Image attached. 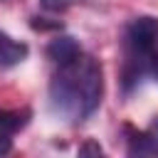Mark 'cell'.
<instances>
[{
  "instance_id": "6da1fadb",
  "label": "cell",
  "mask_w": 158,
  "mask_h": 158,
  "mask_svg": "<svg viewBox=\"0 0 158 158\" xmlns=\"http://www.w3.org/2000/svg\"><path fill=\"white\" fill-rule=\"evenodd\" d=\"M54 67L57 69L49 84V96H52L54 109L72 121L89 118L99 109L101 96H104L101 64L94 57L77 52L74 57L57 62Z\"/></svg>"
},
{
  "instance_id": "7a4b0ae2",
  "label": "cell",
  "mask_w": 158,
  "mask_h": 158,
  "mask_svg": "<svg viewBox=\"0 0 158 158\" xmlns=\"http://www.w3.org/2000/svg\"><path fill=\"white\" fill-rule=\"evenodd\" d=\"M121 84L128 94L143 79L158 81V17L138 15L128 20L121 40Z\"/></svg>"
},
{
  "instance_id": "3957f363",
  "label": "cell",
  "mask_w": 158,
  "mask_h": 158,
  "mask_svg": "<svg viewBox=\"0 0 158 158\" xmlns=\"http://www.w3.org/2000/svg\"><path fill=\"white\" fill-rule=\"evenodd\" d=\"M128 153L131 156H158V118L146 131L128 128Z\"/></svg>"
},
{
  "instance_id": "277c9868",
  "label": "cell",
  "mask_w": 158,
  "mask_h": 158,
  "mask_svg": "<svg viewBox=\"0 0 158 158\" xmlns=\"http://www.w3.org/2000/svg\"><path fill=\"white\" fill-rule=\"evenodd\" d=\"M27 44L0 30V67H15L27 57Z\"/></svg>"
},
{
  "instance_id": "5b68a950",
  "label": "cell",
  "mask_w": 158,
  "mask_h": 158,
  "mask_svg": "<svg viewBox=\"0 0 158 158\" xmlns=\"http://www.w3.org/2000/svg\"><path fill=\"white\" fill-rule=\"evenodd\" d=\"M77 52H81V47L72 40V37H57V40H52L49 42V47H47V57L57 64V62H64V59H69V57H74Z\"/></svg>"
},
{
  "instance_id": "8992f818",
  "label": "cell",
  "mask_w": 158,
  "mask_h": 158,
  "mask_svg": "<svg viewBox=\"0 0 158 158\" xmlns=\"http://www.w3.org/2000/svg\"><path fill=\"white\" fill-rule=\"evenodd\" d=\"M30 121V111L27 109H0V128H5L7 133H17L20 128H25Z\"/></svg>"
},
{
  "instance_id": "52a82bcc",
  "label": "cell",
  "mask_w": 158,
  "mask_h": 158,
  "mask_svg": "<svg viewBox=\"0 0 158 158\" xmlns=\"http://www.w3.org/2000/svg\"><path fill=\"white\" fill-rule=\"evenodd\" d=\"M12 151V133H7L5 128H0V156Z\"/></svg>"
},
{
  "instance_id": "ba28073f",
  "label": "cell",
  "mask_w": 158,
  "mask_h": 158,
  "mask_svg": "<svg viewBox=\"0 0 158 158\" xmlns=\"http://www.w3.org/2000/svg\"><path fill=\"white\" fill-rule=\"evenodd\" d=\"M79 153H81V156H86V153H94V156H101V148H99L96 143H86V146H81V148H79Z\"/></svg>"
},
{
  "instance_id": "9c48e42d",
  "label": "cell",
  "mask_w": 158,
  "mask_h": 158,
  "mask_svg": "<svg viewBox=\"0 0 158 158\" xmlns=\"http://www.w3.org/2000/svg\"><path fill=\"white\" fill-rule=\"evenodd\" d=\"M42 5L49 7V10H59L62 7V0H42Z\"/></svg>"
}]
</instances>
